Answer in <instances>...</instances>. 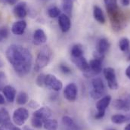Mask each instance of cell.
<instances>
[{
	"label": "cell",
	"instance_id": "42",
	"mask_svg": "<svg viewBox=\"0 0 130 130\" xmlns=\"http://www.w3.org/2000/svg\"><path fill=\"white\" fill-rule=\"evenodd\" d=\"M128 61H130V55H129V57H128Z\"/></svg>",
	"mask_w": 130,
	"mask_h": 130
},
{
	"label": "cell",
	"instance_id": "29",
	"mask_svg": "<svg viewBox=\"0 0 130 130\" xmlns=\"http://www.w3.org/2000/svg\"><path fill=\"white\" fill-rule=\"evenodd\" d=\"M43 123H44L43 120H42L38 117H32L31 120V125L35 129H41L43 126Z\"/></svg>",
	"mask_w": 130,
	"mask_h": 130
},
{
	"label": "cell",
	"instance_id": "5",
	"mask_svg": "<svg viewBox=\"0 0 130 130\" xmlns=\"http://www.w3.org/2000/svg\"><path fill=\"white\" fill-rule=\"evenodd\" d=\"M103 73L104 76L105 77L107 82V86L111 90H117L119 88L118 82L117 79V76L115 70L113 67H105L103 70Z\"/></svg>",
	"mask_w": 130,
	"mask_h": 130
},
{
	"label": "cell",
	"instance_id": "9",
	"mask_svg": "<svg viewBox=\"0 0 130 130\" xmlns=\"http://www.w3.org/2000/svg\"><path fill=\"white\" fill-rule=\"evenodd\" d=\"M64 96L70 102H73L76 100L78 95V88L76 85L73 83H70L65 86L64 89Z\"/></svg>",
	"mask_w": 130,
	"mask_h": 130
},
{
	"label": "cell",
	"instance_id": "20",
	"mask_svg": "<svg viewBox=\"0 0 130 130\" xmlns=\"http://www.w3.org/2000/svg\"><path fill=\"white\" fill-rule=\"evenodd\" d=\"M62 123L67 127V130H79V126L75 123L73 120L69 116H64L62 118Z\"/></svg>",
	"mask_w": 130,
	"mask_h": 130
},
{
	"label": "cell",
	"instance_id": "30",
	"mask_svg": "<svg viewBox=\"0 0 130 130\" xmlns=\"http://www.w3.org/2000/svg\"><path fill=\"white\" fill-rule=\"evenodd\" d=\"M45 77H46V75L45 73H40L36 78V85L39 87L44 86L45 82Z\"/></svg>",
	"mask_w": 130,
	"mask_h": 130
},
{
	"label": "cell",
	"instance_id": "4",
	"mask_svg": "<svg viewBox=\"0 0 130 130\" xmlns=\"http://www.w3.org/2000/svg\"><path fill=\"white\" fill-rule=\"evenodd\" d=\"M106 93V87L102 79L99 77L94 78L92 80V89L89 92L92 98L97 100L100 99Z\"/></svg>",
	"mask_w": 130,
	"mask_h": 130
},
{
	"label": "cell",
	"instance_id": "8",
	"mask_svg": "<svg viewBox=\"0 0 130 130\" xmlns=\"http://www.w3.org/2000/svg\"><path fill=\"white\" fill-rule=\"evenodd\" d=\"M45 86L52 89L55 92H59L63 89L62 82L60 79H58L55 75H52V74L46 75Z\"/></svg>",
	"mask_w": 130,
	"mask_h": 130
},
{
	"label": "cell",
	"instance_id": "15",
	"mask_svg": "<svg viewBox=\"0 0 130 130\" xmlns=\"http://www.w3.org/2000/svg\"><path fill=\"white\" fill-rule=\"evenodd\" d=\"M14 14L15 17L18 18H24L27 15V3L24 2H21L18 3L14 8Z\"/></svg>",
	"mask_w": 130,
	"mask_h": 130
},
{
	"label": "cell",
	"instance_id": "28",
	"mask_svg": "<svg viewBox=\"0 0 130 130\" xmlns=\"http://www.w3.org/2000/svg\"><path fill=\"white\" fill-rule=\"evenodd\" d=\"M48 14L51 18H55L61 15V10L57 6L51 7L48 10Z\"/></svg>",
	"mask_w": 130,
	"mask_h": 130
},
{
	"label": "cell",
	"instance_id": "32",
	"mask_svg": "<svg viewBox=\"0 0 130 130\" xmlns=\"http://www.w3.org/2000/svg\"><path fill=\"white\" fill-rule=\"evenodd\" d=\"M8 36H9V30L6 27H0V36L2 38V39H7Z\"/></svg>",
	"mask_w": 130,
	"mask_h": 130
},
{
	"label": "cell",
	"instance_id": "22",
	"mask_svg": "<svg viewBox=\"0 0 130 130\" xmlns=\"http://www.w3.org/2000/svg\"><path fill=\"white\" fill-rule=\"evenodd\" d=\"M130 120V114L125 116L123 114H115L111 117V121L115 124H123Z\"/></svg>",
	"mask_w": 130,
	"mask_h": 130
},
{
	"label": "cell",
	"instance_id": "44",
	"mask_svg": "<svg viewBox=\"0 0 130 130\" xmlns=\"http://www.w3.org/2000/svg\"><path fill=\"white\" fill-rule=\"evenodd\" d=\"M129 1H130V0H129Z\"/></svg>",
	"mask_w": 130,
	"mask_h": 130
},
{
	"label": "cell",
	"instance_id": "19",
	"mask_svg": "<svg viewBox=\"0 0 130 130\" xmlns=\"http://www.w3.org/2000/svg\"><path fill=\"white\" fill-rule=\"evenodd\" d=\"M93 15L95 19L97 21L98 23L100 24H104L106 22V18L104 14V12L102 11V9L98 6V5H95L93 8Z\"/></svg>",
	"mask_w": 130,
	"mask_h": 130
},
{
	"label": "cell",
	"instance_id": "31",
	"mask_svg": "<svg viewBox=\"0 0 130 130\" xmlns=\"http://www.w3.org/2000/svg\"><path fill=\"white\" fill-rule=\"evenodd\" d=\"M7 83V77H6V75L4 72L2 71H0V91L4 89V87L6 85Z\"/></svg>",
	"mask_w": 130,
	"mask_h": 130
},
{
	"label": "cell",
	"instance_id": "25",
	"mask_svg": "<svg viewBox=\"0 0 130 130\" xmlns=\"http://www.w3.org/2000/svg\"><path fill=\"white\" fill-rule=\"evenodd\" d=\"M29 101V95L25 92H20L16 95V102L18 105H24Z\"/></svg>",
	"mask_w": 130,
	"mask_h": 130
},
{
	"label": "cell",
	"instance_id": "39",
	"mask_svg": "<svg viewBox=\"0 0 130 130\" xmlns=\"http://www.w3.org/2000/svg\"><path fill=\"white\" fill-rule=\"evenodd\" d=\"M124 130H130V123L129 124H128V125L125 127Z\"/></svg>",
	"mask_w": 130,
	"mask_h": 130
},
{
	"label": "cell",
	"instance_id": "6",
	"mask_svg": "<svg viewBox=\"0 0 130 130\" xmlns=\"http://www.w3.org/2000/svg\"><path fill=\"white\" fill-rule=\"evenodd\" d=\"M29 116L30 113L27 109L24 107H19L14 111L12 120L16 126H21L24 125V123L27 122V119L29 118Z\"/></svg>",
	"mask_w": 130,
	"mask_h": 130
},
{
	"label": "cell",
	"instance_id": "1",
	"mask_svg": "<svg viewBox=\"0 0 130 130\" xmlns=\"http://www.w3.org/2000/svg\"><path fill=\"white\" fill-rule=\"evenodd\" d=\"M5 56L18 76L24 77L30 73L32 66V55L29 49L13 44L7 48Z\"/></svg>",
	"mask_w": 130,
	"mask_h": 130
},
{
	"label": "cell",
	"instance_id": "24",
	"mask_svg": "<svg viewBox=\"0 0 130 130\" xmlns=\"http://www.w3.org/2000/svg\"><path fill=\"white\" fill-rule=\"evenodd\" d=\"M73 8V0H62V8L67 15L69 17L72 14Z\"/></svg>",
	"mask_w": 130,
	"mask_h": 130
},
{
	"label": "cell",
	"instance_id": "37",
	"mask_svg": "<svg viewBox=\"0 0 130 130\" xmlns=\"http://www.w3.org/2000/svg\"><path fill=\"white\" fill-rule=\"evenodd\" d=\"M126 76L130 79V65L126 68Z\"/></svg>",
	"mask_w": 130,
	"mask_h": 130
},
{
	"label": "cell",
	"instance_id": "35",
	"mask_svg": "<svg viewBox=\"0 0 130 130\" xmlns=\"http://www.w3.org/2000/svg\"><path fill=\"white\" fill-rule=\"evenodd\" d=\"M29 106L32 108V109H36V108H38V107H39V104L36 102V101H30L29 102Z\"/></svg>",
	"mask_w": 130,
	"mask_h": 130
},
{
	"label": "cell",
	"instance_id": "17",
	"mask_svg": "<svg viewBox=\"0 0 130 130\" xmlns=\"http://www.w3.org/2000/svg\"><path fill=\"white\" fill-rule=\"evenodd\" d=\"M89 64L90 67V72L92 76L99 74L102 71V61L94 58L91 60Z\"/></svg>",
	"mask_w": 130,
	"mask_h": 130
},
{
	"label": "cell",
	"instance_id": "18",
	"mask_svg": "<svg viewBox=\"0 0 130 130\" xmlns=\"http://www.w3.org/2000/svg\"><path fill=\"white\" fill-rule=\"evenodd\" d=\"M110 47L109 41L106 38H101L99 39L97 45V52L102 55H105Z\"/></svg>",
	"mask_w": 130,
	"mask_h": 130
},
{
	"label": "cell",
	"instance_id": "14",
	"mask_svg": "<svg viewBox=\"0 0 130 130\" xmlns=\"http://www.w3.org/2000/svg\"><path fill=\"white\" fill-rule=\"evenodd\" d=\"M33 43L36 45H41L46 42L47 41V36L45 32L42 29H37L35 30L32 36Z\"/></svg>",
	"mask_w": 130,
	"mask_h": 130
},
{
	"label": "cell",
	"instance_id": "36",
	"mask_svg": "<svg viewBox=\"0 0 130 130\" xmlns=\"http://www.w3.org/2000/svg\"><path fill=\"white\" fill-rule=\"evenodd\" d=\"M3 1H4L5 2L9 4V5H16L17 2H18V0H3Z\"/></svg>",
	"mask_w": 130,
	"mask_h": 130
},
{
	"label": "cell",
	"instance_id": "21",
	"mask_svg": "<svg viewBox=\"0 0 130 130\" xmlns=\"http://www.w3.org/2000/svg\"><path fill=\"white\" fill-rule=\"evenodd\" d=\"M70 56L71 58H76L83 56V49L80 44L74 45L70 51Z\"/></svg>",
	"mask_w": 130,
	"mask_h": 130
},
{
	"label": "cell",
	"instance_id": "2",
	"mask_svg": "<svg viewBox=\"0 0 130 130\" xmlns=\"http://www.w3.org/2000/svg\"><path fill=\"white\" fill-rule=\"evenodd\" d=\"M104 2L113 30H121L126 24V16L119 8L117 0H104Z\"/></svg>",
	"mask_w": 130,
	"mask_h": 130
},
{
	"label": "cell",
	"instance_id": "26",
	"mask_svg": "<svg viewBox=\"0 0 130 130\" xmlns=\"http://www.w3.org/2000/svg\"><path fill=\"white\" fill-rule=\"evenodd\" d=\"M11 120V117L8 111L5 108L0 109V125L9 123Z\"/></svg>",
	"mask_w": 130,
	"mask_h": 130
},
{
	"label": "cell",
	"instance_id": "13",
	"mask_svg": "<svg viewBox=\"0 0 130 130\" xmlns=\"http://www.w3.org/2000/svg\"><path fill=\"white\" fill-rule=\"evenodd\" d=\"M52 115V110L48 107H42L37 109L32 114V117H38L43 120V122L48 119Z\"/></svg>",
	"mask_w": 130,
	"mask_h": 130
},
{
	"label": "cell",
	"instance_id": "11",
	"mask_svg": "<svg viewBox=\"0 0 130 130\" xmlns=\"http://www.w3.org/2000/svg\"><path fill=\"white\" fill-rule=\"evenodd\" d=\"M58 24L61 31L63 32H68L71 27L70 18L66 14H61L58 17Z\"/></svg>",
	"mask_w": 130,
	"mask_h": 130
},
{
	"label": "cell",
	"instance_id": "27",
	"mask_svg": "<svg viewBox=\"0 0 130 130\" xmlns=\"http://www.w3.org/2000/svg\"><path fill=\"white\" fill-rule=\"evenodd\" d=\"M129 39L126 37L122 38L119 42V48L122 52H127L129 48Z\"/></svg>",
	"mask_w": 130,
	"mask_h": 130
},
{
	"label": "cell",
	"instance_id": "12",
	"mask_svg": "<svg viewBox=\"0 0 130 130\" xmlns=\"http://www.w3.org/2000/svg\"><path fill=\"white\" fill-rule=\"evenodd\" d=\"M2 93L5 100L10 103L14 102V101L16 98L17 92H16V89L12 86H10V85L5 86L4 89H2Z\"/></svg>",
	"mask_w": 130,
	"mask_h": 130
},
{
	"label": "cell",
	"instance_id": "33",
	"mask_svg": "<svg viewBox=\"0 0 130 130\" xmlns=\"http://www.w3.org/2000/svg\"><path fill=\"white\" fill-rule=\"evenodd\" d=\"M59 69H60L61 72L64 74H70L72 73L71 68L67 64H61L59 66Z\"/></svg>",
	"mask_w": 130,
	"mask_h": 130
},
{
	"label": "cell",
	"instance_id": "40",
	"mask_svg": "<svg viewBox=\"0 0 130 130\" xmlns=\"http://www.w3.org/2000/svg\"><path fill=\"white\" fill-rule=\"evenodd\" d=\"M13 130H21L20 128H18V127H16V126H14V129Z\"/></svg>",
	"mask_w": 130,
	"mask_h": 130
},
{
	"label": "cell",
	"instance_id": "3",
	"mask_svg": "<svg viewBox=\"0 0 130 130\" xmlns=\"http://www.w3.org/2000/svg\"><path fill=\"white\" fill-rule=\"evenodd\" d=\"M52 58V51L48 46H44L39 52L35 61L34 70L38 72L48 66Z\"/></svg>",
	"mask_w": 130,
	"mask_h": 130
},
{
	"label": "cell",
	"instance_id": "34",
	"mask_svg": "<svg viewBox=\"0 0 130 130\" xmlns=\"http://www.w3.org/2000/svg\"><path fill=\"white\" fill-rule=\"evenodd\" d=\"M14 128V126L11 122L0 126V130H13Z\"/></svg>",
	"mask_w": 130,
	"mask_h": 130
},
{
	"label": "cell",
	"instance_id": "16",
	"mask_svg": "<svg viewBox=\"0 0 130 130\" xmlns=\"http://www.w3.org/2000/svg\"><path fill=\"white\" fill-rule=\"evenodd\" d=\"M27 28V22L25 21H18L14 22L11 27V32L17 36H21L24 34Z\"/></svg>",
	"mask_w": 130,
	"mask_h": 130
},
{
	"label": "cell",
	"instance_id": "41",
	"mask_svg": "<svg viewBox=\"0 0 130 130\" xmlns=\"http://www.w3.org/2000/svg\"><path fill=\"white\" fill-rule=\"evenodd\" d=\"M2 40H3V39H2V37L0 36V42H2Z\"/></svg>",
	"mask_w": 130,
	"mask_h": 130
},
{
	"label": "cell",
	"instance_id": "7",
	"mask_svg": "<svg viewBox=\"0 0 130 130\" xmlns=\"http://www.w3.org/2000/svg\"><path fill=\"white\" fill-rule=\"evenodd\" d=\"M111 102V96L110 95H104V97L100 98L96 104L97 113L95 115V118L96 120H101L105 115V112L108 106Z\"/></svg>",
	"mask_w": 130,
	"mask_h": 130
},
{
	"label": "cell",
	"instance_id": "10",
	"mask_svg": "<svg viewBox=\"0 0 130 130\" xmlns=\"http://www.w3.org/2000/svg\"><path fill=\"white\" fill-rule=\"evenodd\" d=\"M113 107L118 110H123L128 112L130 110V94L123 98L116 99L113 102Z\"/></svg>",
	"mask_w": 130,
	"mask_h": 130
},
{
	"label": "cell",
	"instance_id": "23",
	"mask_svg": "<svg viewBox=\"0 0 130 130\" xmlns=\"http://www.w3.org/2000/svg\"><path fill=\"white\" fill-rule=\"evenodd\" d=\"M43 127L45 130H57L58 128V123L55 119H47L43 123Z\"/></svg>",
	"mask_w": 130,
	"mask_h": 130
},
{
	"label": "cell",
	"instance_id": "38",
	"mask_svg": "<svg viewBox=\"0 0 130 130\" xmlns=\"http://www.w3.org/2000/svg\"><path fill=\"white\" fill-rule=\"evenodd\" d=\"M5 97L0 94V104H5Z\"/></svg>",
	"mask_w": 130,
	"mask_h": 130
},
{
	"label": "cell",
	"instance_id": "43",
	"mask_svg": "<svg viewBox=\"0 0 130 130\" xmlns=\"http://www.w3.org/2000/svg\"><path fill=\"white\" fill-rule=\"evenodd\" d=\"M107 130H116V129H107Z\"/></svg>",
	"mask_w": 130,
	"mask_h": 130
}]
</instances>
